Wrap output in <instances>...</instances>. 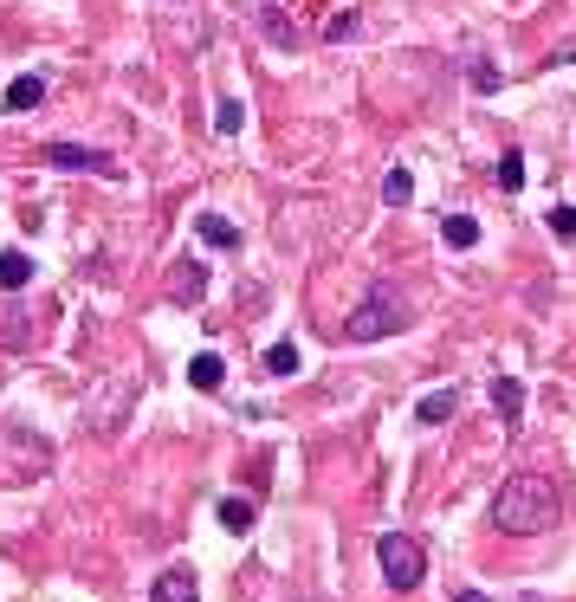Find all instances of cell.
<instances>
[{"label":"cell","instance_id":"cell-1","mask_svg":"<svg viewBox=\"0 0 576 602\" xmlns=\"http://www.w3.org/2000/svg\"><path fill=\"white\" fill-rule=\"evenodd\" d=\"M492 525L512 531V538H538V531L557 525V486L544 473H512L492 499Z\"/></svg>","mask_w":576,"mask_h":602},{"label":"cell","instance_id":"cell-2","mask_svg":"<svg viewBox=\"0 0 576 602\" xmlns=\"http://www.w3.org/2000/svg\"><path fill=\"white\" fill-rule=\"evenodd\" d=\"M408 324V298H402V285L395 279H376L363 292V305L350 311V324H344V337L350 344H376V337H395Z\"/></svg>","mask_w":576,"mask_h":602},{"label":"cell","instance_id":"cell-3","mask_svg":"<svg viewBox=\"0 0 576 602\" xmlns=\"http://www.w3.org/2000/svg\"><path fill=\"white\" fill-rule=\"evenodd\" d=\"M46 467H52V441L33 434V428H20V421H7V428H0V480L26 486V480H39Z\"/></svg>","mask_w":576,"mask_h":602},{"label":"cell","instance_id":"cell-4","mask_svg":"<svg viewBox=\"0 0 576 602\" xmlns=\"http://www.w3.org/2000/svg\"><path fill=\"white\" fill-rule=\"evenodd\" d=\"M376 564H382V583H389V590H415V583L428 577V551H421L408 531H382L376 538Z\"/></svg>","mask_w":576,"mask_h":602},{"label":"cell","instance_id":"cell-5","mask_svg":"<svg viewBox=\"0 0 576 602\" xmlns=\"http://www.w3.org/2000/svg\"><path fill=\"white\" fill-rule=\"evenodd\" d=\"M46 162H52V169H72V175H104V182H117V175H123L104 149H85V143H52Z\"/></svg>","mask_w":576,"mask_h":602},{"label":"cell","instance_id":"cell-6","mask_svg":"<svg viewBox=\"0 0 576 602\" xmlns=\"http://www.w3.org/2000/svg\"><path fill=\"white\" fill-rule=\"evenodd\" d=\"M201 292H208V272H201V259H175L169 298H175V305H201Z\"/></svg>","mask_w":576,"mask_h":602},{"label":"cell","instance_id":"cell-7","mask_svg":"<svg viewBox=\"0 0 576 602\" xmlns=\"http://www.w3.org/2000/svg\"><path fill=\"white\" fill-rule=\"evenodd\" d=\"M149 602H201V583H195V570H162L156 577V590H149Z\"/></svg>","mask_w":576,"mask_h":602},{"label":"cell","instance_id":"cell-8","mask_svg":"<svg viewBox=\"0 0 576 602\" xmlns=\"http://www.w3.org/2000/svg\"><path fill=\"white\" fill-rule=\"evenodd\" d=\"M130 395H136V382H130V376L117 382V395H111V402L98 395V402H91V428H98V434H111L117 421H123V408H130Z\"/></svg>","mask_w":576,"mask_h":602},{"label":"cell","instance_id":"cell-9","mask_svg":"<svg viewBox=\"0 0 576 602\" xmlns=\"http://www.w3.org/2000/svg\"><path fill=\"white\" fill-rule=\"evenodd\" d=\"M454 415H460V395L454 389H434V395H421V402H415L421 428H441V421H454Z\"/></svg>","mask_w":576,"mask_h":602},{"label":"cell","instance_id":"cell-10","mask_svg":"<svg viewBox=\"0 0 576 602\" xmlns=\"http://www.w3.org/2000/svg\"><path fill=\"white\" fill-rule=\"evenodd\" d=\"M39 104H46V78L39 72H26V78L7 85V111H39Z\"/></svg>","mask_w":576,"mask_h":602},{"label":"cell","instance_id":"cell-11","mask_svg":"<svg viewBox=\"0 0 576 602\" xmlns=\"http://www.w3.org/2000/svg\"><path fill=\"white\" fill-rule=\"evenodd\" d=\"M492 402H499V421H505V428H518V408H525L518 376H492Z\"/></svg>","mask_w":576,"mask_h":602},{"label":"cell","instance_id":"cell-12","mask_svg":"<svg viewBox=\"0 0 576 602\" xmlns=\"http://www.w3.org/2000/svg\"><path fill=\"white\" fill-rule=\"evenodd\" d=\"M188 382H195V389H208V395H214V389H221V382H227V363L214 357V350H201V357L188 363Z\"/></svg>","mask_w":576,"mask_h":602},{"label":"cell","instance_id":"cell-13","mask_svg":"<svg viewBox=\"0 0 576 602\" xmlns=\"http://www.w3.org/2000/svg\"><path fill=\"white\" fill-rule=\"evenodd\" d=\"M26 279H33V259L13 246V253H0V292H26Z\"/></svg>","mask_w":576,"mask_h":602},{"label":"cell","instance_id":"cell-14","mask_svg":"<svg viewBox=\"0 0 576 602\" xmlns=\"http://www.w3.org/2000/svg\"><path fill=\"white\" fill-rule=\"evenodd\" d=\"M441 240L454 246V253H466V246H479V221H473V214H447V221H441Z\"/></svg>","mask_w":576,"mask_h":602},{"label":"cell","instance_id":"cell-15","mask_svg":"<svg viewBox=\"0 0 576 602\" xmlns=\"http://www.w3.org/2000/svg\"><path fill=\"white\" fill-rule=\"evenodd\" d=\"M201 240H208V246H221V253H233V246H240V227H233V221H221V214H201Z\"/></svg>","mask_w":576,"mask_h":602},{"label":"cell","instance_id":"cell-16","mask_svg":"<svg viewBox=\"0 0 576 602\" xmlns=\"http://www.w3.org/2000/svg\"><path fill=\"white\" fill-rule=\"evenodd\" d=\"M26 337H33V311L13 305L7 318H0V344H7V350H26Z\"/></svg>","mask_w":576,"mask_h":602},{"label":"cell","instance_id":"cell-17","mask_svg":"<svg viewBox=\"0 0 576 602\" xmlns=\"http://www.w3.org/2000/svg\"><path fill=\"white\" fill-rule=\"evenodd\" d=\"M499 188H505V195L525 188V149H505V156H499Z\"/></svg>","mask_w":576,"mask_h":602},{"label":"cell","instance_id":"cell-18","mask_svg":"<svg viewBox=\"0 0 576 602\" xmlns=\"http://www.w3.org/2000/svg\"><path fill=\"white\" fill-rule=\"evenodd\" d=\"M408 195H415V175H408V169L382 175V201H389V208H408Z\"/></svg>","mask_w":576,"mask_h":602},{"label":"cell","instance_id":"cell-19","mask_svg":"<svg viewBox=\"0 0 576 602\" xmlns=\"http://www.w3.org/2000/svg\"><path fill=\"white\" fill-rule=\"evenodd\" d=\"M214 130H221V136H240V130H246V104H240V98H221V111H214Z\"/></svg>","mask_w":576,"mask_h":602},{"label":"cell","instance_id":"cell-20","mask_svg":"<svg viewBox=\"0 0 576 602\" xmlns=\"http://www.w3.org/2000/svg\"><path fill=\"white\" fill-rule=\"evenodd\" d=\"M266 376H298V344H272L266 350Z\"/></svg>","mask_w":576,"mask_h":602},{"label":"cell","instance_id":"cell-21","mask_svg":"<svg viewBox=\"0 0 576 602\" xmlns=\"http://www.w3.org/2000/svg\"><path fill=\"white\" fill-rule=\"evenodd\" d=\"M221 525L227 531H253V499H221Z\"/></svg>","mask_w":576,"mask_h":602},{"label":"cell","instance_id":"cell-22","mask_svg":"<svg viewBox=\"0 0 576 602\" xmlns=\"http://www.w3.org/2000/svg\"><path fill=\"white\" fill-rule=\"evenodd\" d=\"M363 33V13H337V20H324V39L331 46H344V39H356Z\"/></svg>","mask_w":576,"mask_h":602},{"label":"cell","instance_id":"cell-23","mask_svg":"<svg viewBox=\"0 0 576 602\" xmlns=\"http://www.w3.org/2000/svg\"><path fill=\"white\" fill-rule=\"evenodd\" d=\"M551 234L557 240H576V208H551Z\"/></svg>","mask_w":576,"mask_h":602},{"label":"cell","instance_id":"cell-24","mask_svg":"<svg viewBox=\"0 0 576 602\" xmlns=\"http://www.w3.org/2000/svg\"><path fill=\"white\" fill-rule=\"evenodd\" d=\"M505 78H499V65H473V91H499Z\"/></svg>","mask_w":576,"mask_h":602},{"label":"cell","instance_id":"cell-25","mask_svg":"<svg viewBox=\"0 0 576 602\" xmlns=\"http://www.w3.org/2000/svg\"><path fill=\"white\" fill-rule=\"evenodd\" d=\"M454 602H486V596H479V590H460V596H454Z\"/></svg>","mask_w":576,"mask_h":602}]
</instances>
